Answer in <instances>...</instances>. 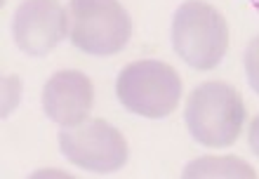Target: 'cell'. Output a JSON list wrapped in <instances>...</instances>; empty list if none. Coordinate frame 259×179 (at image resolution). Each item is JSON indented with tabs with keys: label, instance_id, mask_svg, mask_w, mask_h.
<instances>
[{
	"label": "cell",
	"instance_id": "obj_1",
	"mask_svg": "<svg viewBox=\"0 0 259 179\" xmlns=\"http://www.w3.org/2000/svg\"><path fill=\"white\" fill-rule=\"evenodd\" d=\"M186 127L198 144L224 149L240 137L245 123V104L238 89L212 80L193 89L186 99Z\"/></svg>",
	"mask_w": 259,
	"mask_h": 179
},
{
	"label": "cell",
	"instance_id": "obj_2",
	"mask_svg": "<svg viewBox=\"0 0 259 179\" xmlns=\"http://www.w3.org/2000/svg\"><path fill=\"white\" fill-rule=\"evenodd\" d=\"M172 48L189 66L210 71L222 64L229 48V26L217 7L189 0L172 19Z\"/></svg>",
	"mask_w": 259,
	"mask_h": 179
},
{
	"label": "cell",
	"instance_id": "obj_3",
	"mask_svg": "<svg viewBox=\"0 0 259 179\" xmlns=\"http://www.w3.org/2000/svg\"><path fill=\"white\" fill-rule=\"evenodd\" d=\"M118 102L142 118H165L179 106L182 78L170 64L142 59L127 64L116 80Z\"/></svg>",
	"mask_w": 259,
	"mask_h": 179
},
{
	"label": "cell",
	"instance_id": "obj_4",
	"mask_svg": "<svg viewBox=\"0 0 259 179\" xmlns=\"http://www.w3.org/2000/svg\"><path fill=\"white\" fill-rule=\"evenodd\" d=\"M71 42L85 55L109 57L130 42L132 21L118 0H71Z\"/></svg>",
	"mask_w": 259,
	"mask_h": 179
},
{
	"label": "cell",
	"instance_id": "obj_5",
	"mask_svg": "<svg viewBox=\"0 0 259 179\" xmlns=\"http://www.w3.org/2000/svg\"><path fill=\"white\" fill-rule=\"evenodd\" d=\"M59 149L75 167L97 174L120 170L130 156L125 137L102 118L64 127L59 132Z\"/></svg>",
	"mask_w": 259,
	"mask_h": 179
},
{
	"label": "cell",
	"instance_id": "obj_6",
	"mask_svg": "<svg viewBox=\"0 0 259 179\" xmlns=\"http://www.w3.org/2000/svg\"><path fill=\"white\" fill-rule=\"evenodd\" d=\"M68 33V14L57 0H24L12 21L14 42L21 52L42 57Z\"/></svg>",
	"mask_w": 259,
	"mask_h": 179
},
{
	"label": "cell",
	"instance_id": "obj_7",
	"mask_svg": "<svg viewBox=\"0 0 259 179\" xmlns=\"http://www.w3.org/2000/svg\"><path fill=\"white\" fill-rule=\"evenodd\" d=\"M95 102V87L82 71H59L45 83L42 109L52 123L73 127L88 120Z\"/></svg>",
	"mask_w": 259,
	"mask_h": 179
},
{
	"label": "cell",
	"instance_id": "obj_8",
	"mask_svg": "<svg viewBox=\"0 0 259 179\" xmlns=\"http://www.w3.org/2000/svg\"><path fill=\"white\" fill-rule=\"evenodd\" d=\"M186 179H200V177H236V179H252L254 170L245 160L236 156H224V158H198L189 163L184 170Z\"/></svg>",
	"mask_w": 259,
	"mask_h": 179
},
{
	"label": "cell",
	"instance_id": "obj_9",
	"mask_svg": "<svg viewBox=\"0 0 259 179\" xmlns=\"http://www.w3.org/2000/svg\"><path fill=\"white\" fill-rule=\"evenodd\" d=\"M245 76L250 87L259 95V38H254L245 50Z\"/></svg>",
	"mask_w": 259,
	"mask_h": 179
},
{
	"label": "cell",
	"instance_id": "obj_10",
	"mask_svg": "<svg viewBox=\"0 0 259 179\" xmlns=\"http://www.w3.org/2000/svg\"><path fill=\"white\" fill-rule=\"evenodd\" d=\"M247 139H250V146H252V151L259 156V116L252 120L250 125V132H247Z\"/></svg>",
	"mask_w": 259,
	"mask_h": 179
},
{
	"label": "cell",
	"instance_id": "obj_11",
	"mask_svg": "<svg viewBox=\"0 0 259 179\" xmlns=\"http://www.w3.org/2000/svg\"><path fill=\"white\" fill-rule=\"evenodd\" d=\"M252 5H254V10L259 12V0H252Z\"/></svg>",
	"mask_w": 259,
	"mask_h": 179
}]
</instances>
